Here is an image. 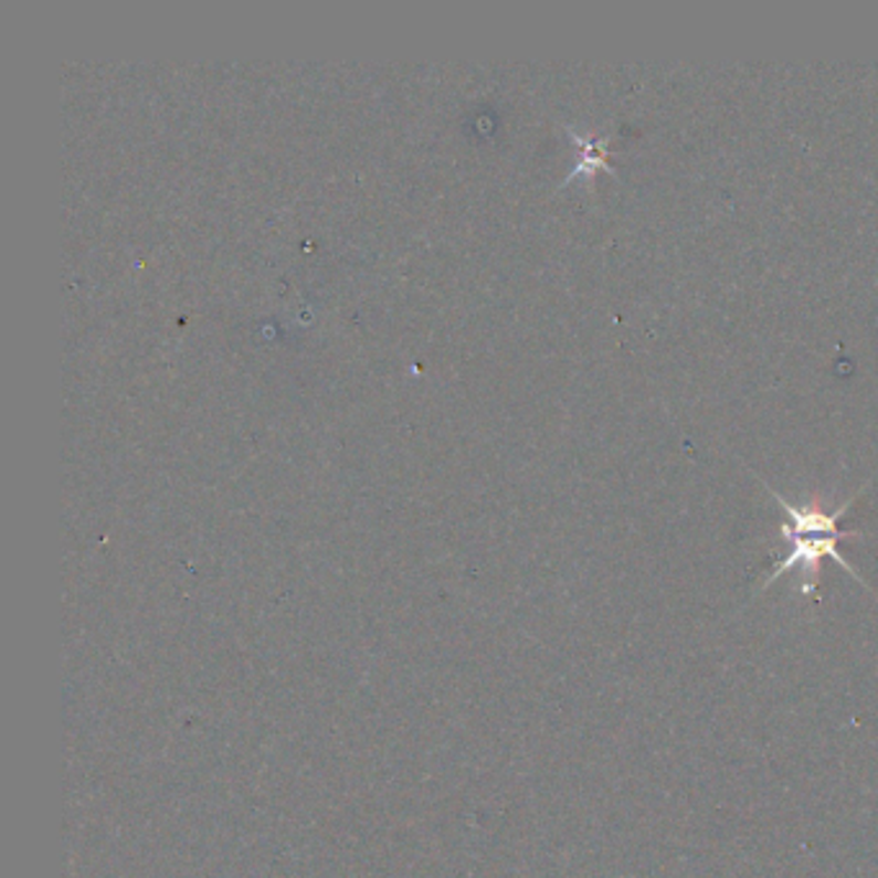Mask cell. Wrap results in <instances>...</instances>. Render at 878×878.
Here are the masks:
<instances>
[{"label":"cell","instance_id":"cell-2","mask_svg":"<svg viewBox=\"0 0 878 878\" xmlns=\"http://www.w3.org/2000/svg\"><path fill=\"white\" fill-rule=\"evenodd\" d=\"M570 135L574 137V142L580 145L582 158L578 162V168H574L572 173L567 176V181H572V178L580 176V173L593 176L595 170H609V173H613V168L609 166V137H603V139L580 137V135H574L572 129H570Z\"/></svg>","mask_w":878,"mask_h":878},{"label":"cell","instance_id":"cell-1","mask_svg":"<svg viewBox=\"0 0 878 878\" xmlns=\"http://www.w3.org/2000/svg\"><path fill=\"white\" fill-rule=\"evenodd\" d=\"M781 539L789 543V554L783 562L775 567L771 572V578L765 580V588H771L775 580L781 578V574H786L789 570H794L798 567L802 570V593L804 595H814L819 588V572H822V559L829 557L835 559L837 564L843 567L845 572L853 574L860 585H866V580L860 578L856 567H853L848 559H845L840 551H837V543H840L845 536H829V533H796V531H789V528L781 526Z\"/></svg>","mask_w":878,"mask_h":878}]
</instances>
